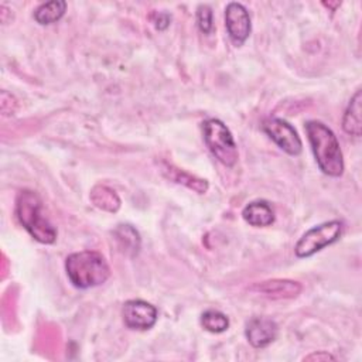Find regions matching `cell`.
I'll return each instance as SVG.
<instances>
[{
  "label": "cell",
  "instance_id": "cell-1",
  "mask_svg": "<svg viewBox=\"0 0 362 362\" xmlns=\"http://www.w3.org/2000/svg\"><path fill=\"white\" fill-rule=\"evenodd\" d=\"M304 129L320 170L329 177L342 175L344 157L335 133L320 120L307 122Z\"/></svg>",
  "mask_w": 362,
  "mask_h": 362
},
{
  "label": "cell",
  "instance_id": "cell-2",
  "mask_svg": "<svg viewBox=\"0 0 362 362\" xmlns=\"http://www.w3.org/2000/svg\"><path fill=\"white\" fill-rule=\"evenodd\" d=\"M16 216L21 226L40 243L51 245L57 239V229L44 214L41 198L30 189H23L16 198Z\"/></svg>",
  "mask_w": 362,
  "mask_h": 362
},
{
  "label": "cell",
  "instance_id": "cell-3",
  "mask_svg": "<svg viewBox=\"0 0 362 362\" xmlns=\"http://www.w3.org/2000/svg\"><path fill=\"white\" fill-rule=\"evenodd\" d=\"M65 270L72 286L83 290L103 284L110 276L105 256L95 250L71 253L65 259Z\"/></svg>",
  "mask_w": 362,
  "mask_h": 362
},
{
  "label": "cell",
  "instance_id": "cell-4",
  "mask_svg": "<svg viewBox=\"0 0 362 362\" xmlns=\"http://www.w3.org/2000/svg\"><path fill=\"white\" fill-rule=\"evenodd\" d=\"M204 141L212 156L225 167H233L239 153L235 139L226 124L219 119H206L202 123Z\"/></svg>",
  "mask_w": 362,
  "mask_h": 362
},
{
  "label": "cell",
  "instance_id": "cell-5",
  "mask_svg": "<svg viewBox=\"0 0 362 362\" xmlns=\"http://www.w3.org/2000/svg\"><path fill=\"white\" fill-rule=\"evenodd\" d=\"M342 233L341 221H328L308 229L296 243L294 253L297 257H310L325 246L332 245Z\"/></svg>",
  "mask_w": 362,
  "mask_h": 362
},
{
  "label": "cell",
  "instance_id": "cell-6",
  "mask_svg": "<svg viewBox=\"0 0 362 362\" xmlns=\"http://www.w3.org/2000/svg\"><path fill=\"white\" fill-rule=\"evenodd\" d=\"M263 132L287 154L298 156L303 150V141L297 130L284 119L270 116L262 123Z\"/></svg>",
  "mask_w": 362,
  "mask_h": 362
},
{
  "label": "cell",
  "instance_id": "cell-7",
  "mask_svg": "<svg viewBox=\"0 0 362 362\" xmlns=\"http://www.w3.org/2000/svg\"><path fill=\"white\" fill-rule=\"evenodd\" d=\"M122 315L124 324L130 329H150L158 317L157 308L144 300H129L123 304Z\"/></svg>",
  "mask_w": 362,
  "mask_h": 362
},
{
  "label": "cell",
  "instance_id": "cell-8",
  "mask_svg": "<svg viewBox=\"0 0 362 362\" xmlns=\"http://www.w3.org/2000/svg\"><path fill=\"white\" fill-rule=\"evenodd\" d=\"M225 27L228 31V35L230 41L235 45H242L250 31H252V23H250V16L246 7L240 3H229L225 8Z\"/></svg>",
  "mask_w": 362,
  "mask_h": 362
},
{
  "label": "cell",
  "instance_id": "cell-9",
  "mask_svg": "<svg viewBox=\"0 0 362 362\" xmlns=\"http://www.w3.org/2000/svg\"><path fill=\"white\" fill-rule=\"evenodd\" d=\"M279 334L277 324L267 317H253L247 321L245 335L249 344L255 348H264L270 345Z\"/></svg>",
  "mask_w": 362,
  "mask_h": 362
},
{
  "label": "cell",
  "instance_id": "cell-10",
  "mask_svg": "<svg viewBox=\"0 0 362 362\" xmlns=\"http://www.w3.org/2000/svg\"><path fill=\"white\" fill-rule=\"evenodd\" d=\"M243 219L256 228H264L274 222V211L264 199L249 202L242 211Z\"/></svg>",
  "mask_w": 362,
  "mask_h": 362
},
{
  "label": "cell",
  "instance_id": "cell-11",
  "mask_svg": "<svg viewBox=\"0 0 362 362\" xmlns=\"http://www.w3.org/2000/svg\"><path fill=\"white\" fill-rule=\"evenodd\" d=\"M361 102H362V92L358 89L355 95L351 98L344 117H342V129L345 133L354 137H359L362 133V117H361Z\"/></svg>",
  "mask_w": 362,
  "mask_h": 362
},
{
  "label": "cell",
  "instance_id": "cell-12",
  "mask_svg": "<svg viewBox=\"0 0 362 362\" xmlns=\"http://www.w3.org/2000/svg\"><path fill=\"white\" fill-rule=\"evenodd\" d=\"M256 288L273 298H291L296 297L301 291V284L293 280H267L256 286Z\"/></svg>",
  "mask_w": 362,
  "mask_h": 362
},
{
  "label": "cell",
  "instance_id": "cell-13",
  "mask_svg": "<svg viewBox=\"0 0 362 362\" xmlns=\"http://www.w3.org/2000/svg\"><path fill=\"white\" fill-rule=\"evenodd\" d=\"M113 235L119 243V247L123 252H126L130 256H136L139 253L141 239L136 228H133L129 223H120L115 229Z\"/></svg>",
  "mask_w": 362,
  "mask_h": 362
},
{
  "label": "cell",
  "instance_id": "cell-14",
  "mask_svg": "<svg viewBox=\"0 0 362 362\" xmlns=\"http://www.w3.org/2000/svg\"><path fill=\"white\" fill-rule=\"evenodd\" d=\"M92 204L106 212H117L120 208L119 195L106 185H95L90 191Z\"/></svg>",
  "mask_w": 362,
  "mask_h": 362
},
{
  "label": "cell",
  "instance_id": "cell-15",
  "mask_svg": "<svg viewBox=\"0 0 362 362\" xmlns=\"http://www.w3.org/2000/svg\"><path fill=\"white\" fill-rule=\"evenodd\" d=\"M66 10V3L62 0H55V1H48L40 4L34 10V20L41 24V25H49L62 18Z\"/></svg>",
  "mask_w": 362,
  "mask_h": 362
},
{
  "label": "cell",
  "instance_id": "cell-16",
  "mask_svg": "<svg viewBox=\"0 0 362 362\" xmlns=\"http://www.w3.org/2000/svg\"><path fill=\"white\" fill-rule=\"evenodd\" d=\"M163 173H164L170 180L175 181V182H178V184H184V185H187L188 188L197 191L198 194H204V192H206V189H208V182H206V180H202V178H198V177H195V175H191V174H188V173L180 170V168H175V167L171 165V164H165V165L163 167Z\"/></svg>",
  "mask_w": 362,
  "mask_h": 362
},
{
  "label": "cell",
  "instance_id": "cell-17",
  "mask_svg": "<svg viewBox=\"0 0 362 362\" xmlns=\"http://www.w3.org/2000/svg\"><path fill=\"white\" fill-rule=\"evenodd\" d=\"M201 324L206 331H209L212 334H219V332H223L228 329L229 318L223 313L211 308V310H206L202 313Z\"/></svg>",
  "mask_w": 362,
  "mask_h": 362
},
{
  "label": "cell",
  "instance_id": "cell-18",
  "mask_svg": "<svg viewBox=\"0 0 362 362\" xmlns=\"http://www.w3.org/2000/svg\"><path fill=\"white\" fill-rule=\"evenodd\" d=\"M197 24L204 34H209L214 28V14L208 4H199L197 8Z\"/></svg>",
  "mask_w": 362,
  "mask_h": 362
},
{
  "label": "cell",
  "instance_id": "cell-19",
  "mask_svg": "<svg viewBox=\"0 0 362 362\" xmlns=\"http://www.w3.org/2000/svg\"><path fill=\"white\" fill-rule=\"evenodd\" d=\"M0 109H1L3 116H11L17 110V100L7 90H1V95H0Z\"/></svg>",
  "mask_w": 362,
  "mask_h": 362
},
{
  "label": "cell",
  "instance_id": "cell-20",
  "mask_svg": "<svg viewBox=\"0 0 362 362\" xmlns=\"http://www.w3.org/2000/svg\"><path fill=\"white\" fill-rule=\"evenodd\" d=\"M151 20H153L157 30H165L170 25L171 16L168 13H163V11L161 13H154Z\"/></svg>",
  "mask_w": 362,
  "mask_h": 362
},
{
  "label": "cell",
  "instance_id": "cell-21",
  "mask_svg": "<svg viewBox=\"0 0 362 362\" xmlns=\"http://www.w3.org/2000/svg\"><path fill=\"white\" fill-rule=\"evenodd\" d=\"M304 359H307V361H313V359H317V361H328V359H335V356H332V355L328 354V352L320 351V352H315V354H311V355L305 356Z\"/></svg>",
  "mask_w": 362,
  "mask_h": 362
}]
</instances>
